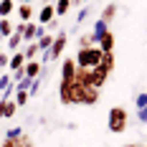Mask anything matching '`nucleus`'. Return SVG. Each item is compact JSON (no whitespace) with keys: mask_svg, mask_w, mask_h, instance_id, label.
Segmentation results:
<instances>
[{"mask_svg":"<svg viewBox=\"0 0 147 147\" xmlns=\"http://www.w3.org/2000/svg\"><path fill=\"white\" fill-rule=\"evenodd\" d=\"M86 15H89V8H81V10H79V15H76V20L81 23V20H86Z\"/></svg>","mask_w":147,"mask_h":147,"instance_id":"c756f323","label":"nucleus"},{"mask_svg":"<svg viewBox=\"0 0 147 147\" xmlns=\"http://www.w3.org/2000/svg\"><path fill=\"white\" fill-rule=\"evenodd\" d=\"M76 66H81V69H91V66H99V61H102V48L99 46H91V48H79V53H76Z\"/></svg>","mask_w":147,"mask_h":147,"instance_id":"f03ea898","label":"nucleus"},{"mask_svg":"<svg viewBox=\"0 0 147 147\" xmlns=\"http://www.w3.org/2000/svg\"><path fill=\"white\" fill-rule=\"evenodd\" d=\"M74 0H56V5H53V13H56V18H61V15H66L69 10H71Z\"/></svg>","mask_w":147,"mask_h":147,"instance_id":"2eb2a0df","label":"nucleus"},{"mask_svg":"<svg viewBox=\"0 0 147 147\" xmlns=\"http://www.w3.org/2000/svg\"><path fill=\"white\" fill-rule=\"evenodd\" d=\"M74 3H81V0H74Z\"/></svg>","mask_w":147,"mask_h":147,"instance_id":"e433bc0d","label":"nucleus"},{"mask_svg":"<svg viewBox=\"0 0 147 147\" xmlns=\"http://www.w3.org/2000/svg\"><path fill=\"white\" fill-rule=\"evenodd\" d=\"M56 18V13H53V5H41V15H38V26H48L51 20Z\"/></svg>","mask_w":147,"mask_h":147,"instance_id":"f8f14e48","label":"nucleus"},{"mask_svg":"<svg viewBox=\"0 0 147 147\" xmlns=\"http://www.w3.org/2000/svg\"><path fill=\"white\" fill-rule=\"evenodd\" d=\"M38 51H41V48H38V43H36V41H33V43H28V48L23 51V56H26V61H33L36 56H38Z\"/></svg>","mask_w":147,"mask_h":147,"instance_id":"4be33fe9","label":"nucleus"},{"mask_svg":"<svg viewBox=\"0 0 147 147\" xmlns=\"http://www.w3.org/2000/svg\"><path fill=\"white\" fill-rule=\"evenodd\" d=\"M13 10H15V3H13V0H0V18H8Z\"/></svg>","mask_w":147,"mask_h":147,"instance_id":"aec40b11","label":"nucleus"},{"mask_svg":"<svg viewBox=\"0 0 147 147\" xmlns=\"http://www.w3.org/2000/svg\"><path fill=\"white\" fill-rule=\"evenodd\" d=\"M74 76H76V61L63 59L61 61V81H74Z\"/></svg>","mask_w":147,"mask_h":147,"instance_id":"423d86ee","label":"nucleus"},{"mask_svg":"<svg viewBox=\"0 0 147 147\" xmlns=\"http://www.w3.org/2000/svg\"><path fill=\"white\" fill-rule=\"evenodd\" d=\"M20 43H23V36H20V33H15L13 30V36H8V48H10V51H18V48H20Z\"/></svg>","mask_w":147,"mask_h":147,"instance_id":"6ab92c4d","label":"nucleus"},{"mask_svg":"<svg viewBox=\"0 0 147 147\" xmlns=\"http://www.w3.org/2000/svg\"><path fill=\"white\" fill-rule=\"evenodd\" d=\"M124 147H137V145H124Z\"/></svg>","mask_w":147,"mask_h":147,"instance_id":"72a5a7b5","label":"nucleus"},{"mask_svg":"<svg viewBox=\"0 0 147 147\" xmlns=\"http://www.w3.org/2000/svg\"><path fill=\"white\" fill-rule=\"evenodd\" d=\"M26 66V56L20 53V51H15L13 56H10V61H8V69L10 71H18V69H23Z\"/></svg>","mask_w":147,"mask_h":147,"instance_id":"ddd939ff","label":"nucleus"},{"mask_svg":"<svg viewBox=\"0 0 147 147\" xmlns=\"http://www.w3.org/2000/svg\"><path fill=\"white\" fill-rule=\"evenodd\" d=\"M36 43H38V48H41V51H48V48H51V43H53V33H43L41 38H36Z\"/></svg>","mask_w":147,"mask_h":147,"instance_id":"a211bd4d","label":"nucleus"},{"mask_svg":"<svg viewBox=\"0 0 147 147\" xmlns=\"http://www.w3.org/2000/svg\"><path fill=\"white\" fill-rule=\"evenodd\" d=\"M137 147H140V145H137Z\"/></svg>","mask_w":147,"mask_h":147,"instance_id":"4c0bfd02","label":"nucleus"},{"mask_svg":"<svg viewBox=\"0 0 147 147\" xmlns=\"http://www.w3.org/2000/svg\"><path fill=\"white\" fill-rule=\"evenodd\" d=\"M0 99H3V91H0Z\"/></svg>","mask_w":147,"mask_h":147,"instance_id":"c9c22d12","label":"nucleus"},{"mask_svg":"<svg viewBox=\"0 0 147 147\" xmlns=\"http://www.w3.org/2000/svg\"><path fill=\"white\" fill-rule=\"evenodd\" d=\"M8 61H10L8 53H0V69H3V66H8Z\"/></svg>","mask_w":147,"mask_h":147,"instance_id":"2f4dec72","label":"nucleus"},{"mask_svg":"<svg viewBox=\"0 0 147 147\" xmlns=\"http://www.w3.org/2000/svg\"><path fill=\"white\" fill-rule=\"evenodd\" d=\"M20 3H28V5H30V3H33V0H20Z\"/></svg>","mask_w":147,"mask_h":147,"instance_id":"473e14b6","label":"nucleus"},{"mask_svg":"<svg viewBox=\"0 0 147 147\" xmlns=\"http://www.w3.org/2000/svg\"><path fill=\"white\" fill-rule=\"evenodd\" d=\"M18 147H36V145H33V140H30L28 134H20L18 137Z\"/></svg>","mask_w":147,"mask_h":147,"instance_id":"393cba45","label":"nucleus"},{"mask_svg":"<svg viewBox=\"0 0 147 147\" xmlns=\"http://www.w3.org/2000/svg\"><path fill=\"white\" fill-rule=\"evenodd\" d=\"M18 112V104L13 99H0V119H10Z\"/></svg>","mask_w":147,"mask_h":147,"instance_id":"0eeeda50","label":"nucleus"},{"mask_svg":"<svg viewBox=\"0 0 147 147\" xmlns=\"http://www.w3.org/2000/svg\"><path fill=\"white\" fill-rule=\"evenodd\" d=\"M99 96H102V89L91 86V84H81L79 86V99H81V104H86V107H94V104L99 102Z\"/></svg>","mask_w":147,"mask_h":147,"instance_id":"20e7f679","label":"nucleus"},{"mask_svg":"<svg viewBox=\"0 0 147 147\" xmlns=\"http://www.w3.org/2000/svg\"><path fill=\"white\" fill-rule=\"evenodd\" d=\"M66 41H69V38H66V33H63V30L53 36V43H51V48L46 51V53H48V61L61 59V53H63V48H66Z\"/></svg>","mask_w":147,"mask_h":147,"instance_id":"39448f33","label":"nucleus"},{"mask_svg":"<svg viewBox=\"0 0 147 147\" xmlns=\"http://www.w3.org/2000/svg\"><path fill=\"white\" fill-rule=\"evenodd\" d=\"M28 99H30L28 91H23V89H15V99H13V102L18 104V107H26V104H28Z\"/></svg>","mask_w":147,"mask_h":147,"instance_id":"5701e85b","label":"nucleus"},{"mask_svg":"<svg viewBox=\"0 0 147 147\" xmlns=\"http://www.w3.org/2000/svg\"><path fill=\"white\" fill-rule=\"evenodd\" d=\"M38 38V23H26L23 26V41L26 43H33Z\"/></svg>","mask_w":147,"mask_h":147,"instance_id":"9d476101","label":"nucleus"},{"mask_svg":"<svg viewBox=\"0 0 147 147\" xmlns=\"http://www.w3.org/2000/svg\"><path fill=\"white\" fill-rule=\"evenodd\" d=\"M114 15H117V5H114V3H109V5H104L102 18H99V20H104V23H112V20H114Z\"/></svg>","mask_w":147,"mask_h":147,"instance_id":"f3484780","label":"nucleus"},{"mask_svg":"<svg viewBox=\"0 0 147 147\" xmlns=\"http://www.w3.org/2000/svg\"><path fill=\"white\" fill-rule=\"evenodd\" d=\"M41 66H43V63H41V61H26V66H23V74H26V76H28V79H41Z\"/></svg>","mask_w":147,"mask_h":147,"instance_id":"1a4fd4ad","label":"nucleus"},{"mask_svg":"<svg viewBox=\"0 0 147 147\" xmlns=\"http://www.w3.org/2000/svg\"><path fill=\"white\" fill-rule=\"evenodd\" d=\"M15 10H18L20 23H30V18H33V8H30L28 3H20V5H15Z\"/></svg>","mask_w":147,"mask_h":147,"instance_id":"9b49d317","label":"nucleus"},{"mask_svg":"<svg viewBox=\"0 0 147 147\" xmlns=\"http://www.w3.org/2000/svg\"><path fill=\"white\" fill-rule=\"evenodd\" d=\"M59 96H61V104H66V107L81 104V99H79V86L74 81H61L59 84Z\"/></svg>","mask_w":147,"mask_h":147,"instance_id":"7ed1b4c3","label":"nucleus"},{"mask_svg":"<svg viewBox=\"0 0 147 147\" xmlns=\"http://www.w3.org/2000/svg\"><path fill=\"white\" fill-rule=\"evenodd\" d=\"M20 134H23V129H20V127H13V129H8V132H5V137H10V140H18Z\"/></svg>","mask_w":147,"mask_h":147,"instance_id":"a878e982","label":"nucleus"},{"mask_svg":"<svg viewBox=\"0 0 147 147\" xmlns=\"http://www.w3.org/2000/svg\"><path fill=\"white\" fill-rule=\"evenodd\" d=\"M3 41H5V38H3V36H0V43H3Z\"/></svg>","mask_w":147,"mask_h":147,"instance_id":"f704fd0d","label":"nucleus"},{"mask_svg":"<svg viewBox=\"0 0 147 147\" xmlns=\"http://www.w3.org/2000/svg\"><path fill=\"white\" fill-rule=\"evenodd\" d=\"M107 30H109V23H104V20H96V23H94V30H91V38H94V43L102 38Z\"/></svg>","mask_w":147,"mask_h":147,"instance_id":"dca6fc26","label":"nucleus"},{"mask_svg":"<svg viewBox=\"0 0 147 147\" xmlns=\"http://www.w3.org/2000/svg\"><path fill=\"white\" fill-rule=\"evenodd\" d=\"M10 84H13V81H10V76H8V74H3V76H0V91H5Z\"/></svg>","mask_w":147,"mask_h":147,"instance_id":"bb28decb","label":"nucleus"},{"mask_svg":"<svg viewBox=\"0 0 147 147\" xmlns=\"http://www.w3.org/2000/svg\"><path fill=\"white\" fill-rule=\"evenodd\" d=\"M114 53H102V61H99V69H104L107 74H112L114 71Z\"/></svg>","mask_w":147,"mask_h":147,"instance_id":"4468645a","label":"nucleus"},{"mask_svg":"<svg viewBox=\"0 0 147 147\" xmlns=\"http://www.w3.org/2000/svg\"><path fill=\"white\" fill-rule=\"evenodd\" d=\"M142 107H147V94H145V91L137 96V109H142Z\"/></svg>","mask_w":147,"mask_h":147,"instance_id":"c85d7f7f","label":"nucleus"},{"mask_svg":"<svg viewBox=\"0 0 147 147\" xmlns=\"http://www.w3.org/2000/svg\"><path fill=\"white\" fill-rule=\"evenodd\" d=\"M94 46V38H91V33H84V36H79V48H91Z\"/></svg>","mask_w":147,"mask_h":147,"instance_id":"b1692460","label":"nucleus"},{"mask_svg":"<svg viewBox=\"0 0 147 147\" xmlns=\"http://www.w3.org/2000/svg\"><path fill=\"white\" fill-rule=\"evenodd\" d=\"M137 114H140V122L145 124V122H147V107H142V109H137Z\"/></svg>","mask_w":147,"mask_h":147,"instance_id":"7c9ffc66","label":"nucleus"},{"mask_svg":"<svg viewBox=\"0 0 147 147\" xmlns=\"http://www.w3.org/2000/svg\"><path fill=\"white\" fill-rule=\"evenodd\" d=\"M96 46L102 48V53H114V33H109V30H107L102 38L96 41Z\"/></svg>","mask_w":147,"mask_h":147,"instance_id":"6e6552de","label":"nucleus"},{"mask_svg":"<svg viewBox=\"0 0 147 147\" xmlns=\"http://www.w3.org/2000/svg\"><path fill=\"white\" fill-rule=\"evenodd\" d=\"M0 36H3V38L13 36V23H10L8 18H0Z\"/></svg>","mask_w":147,"mask_h":147,"instance_id":"412c9836","label":"nucleus"},{"mask_svg":"<svg viewBox=\"0 0 147 147\" xmlns=\"http://www.w3.org/2000/svg\"><path fill=\"white\" fill-rule=\"evenodd\" d=\"M0 147H18V140H10V137H3Z\"/></svg>","mask_w":147,"mask_h":147,"instance_id":"cd10ccee","label":"nucleus"},{"mask_svg":"<svg viewBox=\"0 0 147 147\" xmlns=\"http://www.w3.org/2000/svg\"><path fill=\"white\" fill-rule=\"evenodd\" d=\"M127 122H129V114H127L124 107H112V109H109V117H107V127H109V132L122 134L124 129H127Z\"/></svg>","mask_w":147,"mask_h":147,"instance_id":"f257e3e1","label":"nucleus"}]
</instances>
